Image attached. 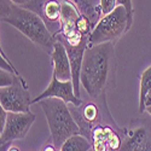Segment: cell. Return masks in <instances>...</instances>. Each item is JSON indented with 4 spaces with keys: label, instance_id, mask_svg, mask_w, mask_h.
Listing matches in <instances>:
<instances>
[{
    "label": "cell",
    "instance_id": "1",
    "mask_svg": "<svg viewBox=\"0 0 151 151\" xmlns=\"http://www.w3.org/2000/svg\"><path fill=\"white\" fill-rule=\"evenodd\" d=\"M115 48L112 42L90 45L81 68V86L87 96L99 98L106 96L109 87L115 86Z\"/></svg>",
    "mask_w": 151,
    "mask_h": 151
},
{
    "label": "cell",
    "instance_id": "2",
    "mask_svg": "<svg viewBox=\"0 0 151 151\" xmlns=\"http://www.w3.org/2000/svg\"><path fill=\"white\" fill-rule=\"evenodd\" d=\"M0 19L15 27L46 53L53 51L56 37L36 12L10 0H0Z\"/></svg>",
    "mask_w": 151,
    "mask_h": 151
},
{
    "label": "cell",
    "instance_id": "3",
    "mask_svg": "<svg viewBox=\"0 0 151 151\" xmlns=\"http://www.w3.org/2000/svg\"><path fill=\"white\" fill-rule=\"evenodd\" d=\"M48 123L52 144L60 150L68 138L81 134L79 124L75 121L69 106L59 98H46L39 102Z\"/></svg>",
    "mask_w": 151,
    "mask_h": 151
},
{
    "label": "cell",
    "instance_id": "4",
    "mask_svg": "<svg viewBox=\"0 0 151 151\" xmlns=\"http://www.w3.org/2000/svg\"><path fill=\"white\" fill-rule=\"evenodd\" d=\"M71 105V104H70ZM71 114L80 127V132L90 140L92 131L99 124L115 122L106 104V96L82 100L80 105L69 106Z\"/></svg>",
    "mask_w": 151,
    "mask_h": 151
},
{
    "label": "cell",
    "instance_id": "5",
    "mask_svg": "<svg viewBox=\"0 0 151 151\" xmlns=\"http://www.w3.org/2000/svg\"><path fill=\"white\" fill-rule=\"evenodd\" d=\"M132 23L127 10L120 5L116 6L114 11L103 16L96 24L88 37V46L103 42H112L115 45L131 29Z\"/></svg>",
    "mask_w": 151,
    "mask_h": 151
},
{
    "label": "cell",
    "instance_id": "6",
    "mask_svg": "<svg viewBox=\"0 0 151 151\" xmlns=\"http://www.w3.org/2000/svg\"><path fill=\"white\" fill-rule=\"evenodd\" d=\"M119 151H151V115L139 112L127 127L122 128V144Z\"/></svg>",
    "mask_w": 151,
    "mask_h": 151
},
{
    "label": "cell",
    "instance_id": "7",
    "mask_svg": "<svg viewBox=\"0 0 151 151\" xmlns=\"http://www.w3.org/2000/svg\"><path fill=\"white\" fill-rule=\"evenodd\" d=\"M32 104L29 86L22 75H16L11 86L0 88V106L7 112H29Z\"/></svg>",
    "mask_w": 151,
    "mask_h": 151
},
{
    "label": "cell",
    "instance_id": "8",
    "mask_svg": "<svg viewBox=\"0 0 151 151\" xmlns=\"http://www.w3.org/2000/svg\"><path fill=\"white\" fill-rule=\"evenodd\" d=\"M36 115L34 112H7L4 128L0 131V145L1 151L10 147V143L14 140L24 139L28 134Z\"/></svg>",
    "mask_w": 151,
    "mask_h": 151
},
{
    "label": "cell",
    "instance_id": "9",
    "mask_svg": "<svg viewBox=\"0 0 151 151\" xmlns=\"http://www.w3.org/2000/svg\"><path fill=\"white\" fill-rule=\"evenodd\" d=\"M39 15L53 35L60 32V3L59 0H30L23 5Z\"/></svg>",
    "mask_w": 151,
    "mask_h": 151
},
{
    "label": "cell",
    "instance_id": "10",
    "mask_svg": "<svg viewBox=\"0 0 151 151\" xmlns=\"http://www.w3.org/2000/svg\"><path fill=\"white\" fill-rule=\"evenodd\" d=\"M46 98H59L64 100L67 104L71 105H80L82 103V99L76 97L75 94V88L73 81H60L57 79V76L52 73V79L50 85L46 87V90L40 93L37 97L33 99V104L39 103L40 100Z\"/></svg>",
    "mask_w": 151,
    "mask_h": 151
},
{
    "label": "cell",
    "instance_id": "11",
    "mask_svg": "<svg viewBox=\"0 0 151 151\" xmlns=\"http://www.w3.org/2000/svg\"><path fill=\"white\" fill-rule=\"evenodd\" d=\"M50 57H51V62L53 65V74L57 76V79L60 81H73L70 58L65 46L60 41L56 40L53 51L51 52Z\"/></svg>",
    "mask_w": 151,
    "mask_h": 151
},
{
    "label": "cell",
    "instance_id": "12",
    "mask_svg": "<svg viewBox=\"0 0 151 151\" xmlns=\"http://www.w3.org/2000/svg\"><path fill=\"white\" fill-rule=\"evenodd\" d=\"M151 105V65L140 75L139 87V112H145Z\"/></svg>",
    "mask_w": 151,
    "mask_h": 151
},
{
    "label": "cell",
    "instance_id": "13",
    "mask_svg": "<svg viewBox=\"0 0 151 151\" xmlns=\"http://www.w3.org/2000/svg\"><path fill=\"white\" fill-rule=\"evenodd\" d=\"M92 143L82 134H75L63 143L60 151H90Z\"/></svg>",
    "mask_w": 151,
    "mask_h": 151
},
{
    "label": "cell",
    "instance_id": "14",
    "mask_svg": "<svg viewBox=\"0 0 151 151\" xmlns=\"http://www.w3.org/2000/svg\"><path fill=\"white\" fill-rule=\"evenodd\" d=\"M16 75L12 74L7 70L4 69H0V87H7L11 86L15 81Z\"/></svg>",
    "mask_w": 151,
    "mask_h": 151
},
{
    "label": "cell",
    "instance_id": "15",
    "mask_svg": "<svg viewBox=\"0 0 151 151\" xmlns=\"http://www.w3.org/2000/svg\"><path fill=\"white\" fill-rule=\"evenodd\" d=\"M0 67H1V69L4 70H7L12 74H15V75H19V73L17 71V69L14 67V64L7 59V57L5 56V53L1 51L0 52Z\"/></svg>",
    "mask_w": 151,
    "mask_h": 151
},
{
    "label": "cell",
    "instance_id": "16",
    "mask_svg": "<svg viewBox=\"0 0 151 151\" xmlns=\"http://www.w3.org/2000/svg\"><path fill=\"white\" fill-rule=\"evenodd\" d=\"M117 6V0H100V9H102L103 16L109 15Z\"/></svg>",
    "mask_w": 151,
    "mask_h": 151
},
{
    "label": "cell",
    "instance_id": "17",
    "mask_svg": "<svg viewBox=\"0 0 151 151\" xmlns=\"http://www.w3.org/2000/svg\"><path fill=\"white\" fill-rule=\"evenodd\" d=\"M123 6L128 12V16L129 19L133 22V15H134V10H133V4H132V0H117V6Z\"/></svg>",
    "mask_w": 151,
    "mask_h": 151
},
{
    "label": "cell",
    "instance_id": "18",
    "mask_svg": "<svg viewBox=\"0 0 151 151\" xmlns=\"http://www.w3.org/2000/svg\"><path fill=\"white\" fill-rule=\"evenodd\" d=\"M6 117H7V111L0 106V131L4 128L5 122H6Z\"/></svg>",
    "mask_w": 151,
    "mask_h": 151
},
{
    "label": "cell",
    "instance_id": "19",
    "mask_svg": "<svg viewBox=\"0 0 151 151\" xmlns=\"http://www.w3.org/2000/svg\"><path fill=\"white\" fill-rule=\"evenodd\" d=\"M10 1H12L14 4H17V5H21V6H23V5H26L27 3H29L30 0H10Z\"/></svg>",
    "mask_w": 151,
    "mask_h": 151
},
{
    "label": "cell",
    "instance_id": "20",
    "mask_svg": "<svg viewBox=\"0 0 151 151\" xmlns=\"http://www.w3.org/2000/svg\"><path fill=\"white\" fill-rule=\"evenodd\" d=\"M7 151H19V149H18L17 146H10V147L7 149Z\"/></svg>",
    "mask_w": 151,
    "mask_h": 151
},
{
    "label": "cell",
    "instance_id": "21",
    "mask_svg": "<svg viewBox=\"0 0 151 151\" xmlns=\"http://www.w3.org/2000/svg\"><path fill=\"white\" fill-rule=\"evenodd\" d=\"M146 112H147V114H150V115H151V105H150V106L146 109Z\"/></svg>",
    "mask_w": 151,
    "mask_h": 151
}]
</instances>
